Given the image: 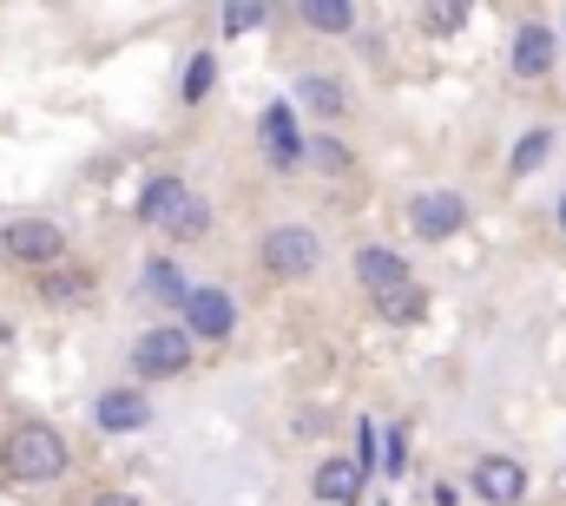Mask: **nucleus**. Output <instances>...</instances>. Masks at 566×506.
<instances>
[{
  "mask_svg": "<svg viewBox=\"0 0 566 506\" xmlns=\"http://www.w3.org/2000/svg\"><path fill=\"white\" fill-rule=\"evenodd\" d=\"M0 461H7V474H13L20 487H53V481L73 467V454H66V434H60L53 421H20V428L7 434Z\"/></svg>",
  "mask_w": 566,
  "mask_h": 506,
  "instance_id": "1",
  "label": "nucleus"
},
{
  "mask_svg": "<svg viewBox=\"0 0 566 506\" xmlns=\"http://www.w3.org/2000/svg\"><path fill=\"white\" fill-rule=\"evenodd\" d=\"M191 329L185 323H151V329H139V342H133V376L139 381H171L191 369Z\"/></svg>",
  "mask_w": 566,
  "mask_h": 506,
  "instance_id": "2",
  "label": "nucleus"
},
{
  "mask_svg": "<svg viewBox=\"0 0 566 506\" xmlns=\"http://www.w3.org/2000/svg\"><path fill=\"white\" fill-rule=\"evenodd\" d=\"M258 263H264V276H277V283H303V276H316V263H323V238H316L310 224H277V231H264Z\"/></svg>",
  "mask_w": 566,
  "mask_h": 506,
  "instance_id": "3",
  "label": "nucleus"
},
{
  "mask_svg": "<svg viewBox=\"0 0 566 506\" xmlns=\"http://www.w3.org/2000/svg\"><path fill=\"white\" fill-rule=\"evenodd\" d=\"M0 251L13 256V263H27V270H46L53 276V263H66V231L46 224V218H13L0 231Z\"/></svg>",
  "mask_w": 566,
  "mask_h": 506,
  "instance_id": "4",
  "label": "nucleus"
},
{
  "mask_svg": "<svg viewBox=\"0 0 566 506\" xmlns=\"http://www.w3.org/2000/svg\"><path fill=\"white\" fill-rule=\"evenodd\" d=\"M258 138H264L271 171H303V165H310V145H303V131H296V99H277V106L258 119Z\"/></svg>",
  "mask_w": 566,
  "mask_h": 506,
  "instance_id": "5",
  "label": "nucleus"
},
{
  "mask_svg": "<svg viewBox=\"0 0 566 506\" xmlns=\"http://www.w3.org/2000/svg\"><path fill=\"white\" fill-rule=\"evenodd\" d=\"M178 323H185V329H191L198 342H224V336L238 329V296H231V289H211V283H205V289H191V296H185Z\"/></svg>",
  "mask_w": 566,
  "mask_h": 506,
  "instance_id": "6",
  "label": "nucleus"
},
{
  "mask_svg": "<svg viewBox=\"0 0 566 506\" xmlns=\"http://www.w3.org/2000/svg\"><path fill=\"white\" fill-rule=\"evenodd\" d=\"M409 224H416L422 244H448L468 224V198L461 191H416L409 198Z\"/></svg>",
  "mask_w": 566,
  "mask_h": 506,
  "instance_id": "7",
  "label": "nucleus"
},
{
  "mask_svg": "<svg viewBox=\"0 0 566 506\" xmlns=\"http://www.w3.org/2000/svg\"><path fill=\"white\" fill-rule=\"evenodd\" d=\"M468 494L488 500V506H521V494H527V467L507 461V454H481V461L468 467Z\"/></svg>",
  "mask_w": 566,
  "mask_h": 506,
  "instance_id": "8",
  "label": "nucleus"
},
{
  "mask_svg": "<svg viewBox=\"0 0 566 506\" xmlns=\"http://www.w3.org/2000/svg\"><path fill=\"white\" fill-rule=\"evenodd\" d=\"M507 66H514V80H547V73L560 66V33H554L547 20H527V27L514 33Z\"/></svg>",
  "mask_w": 566,
  "mask_h": 506,
  "instance_id": "9",
  "label": "nucleus"
},
{
  "mask_svg": "<svg viewBox=\"0 0 566 506\" xmlns=\"http://www.w3.org/2000/svg\"><path fill=\"white\" fill-rule=\"evenodd\" d=\"M356 283L382 303V296H396V289H416V276H409V263L389 251V244H363L356 251Z\"/></svg>",
  "mask_w": 566,
  "mask_h": 506,
  "instance_id": "10",
  "label": "nucleus"
},
{
  "mask_svg": "<svg viewBox=\"0 0 566 506\" xmlns=\"http://www.w3.org/2000/svg\"><path fill=\"white\" fill-rule=\"evenodd\" d=\"M185 204H191V185H185L178 171H158V178L139 191V224H151V231H171Z\"/></svg>",
  "mask_w": 566,
  "mask_h": 506,
  "instance_id": "11",
  "label": "nucleus"
},
{
  "mask_svg": "<svg viewBox=\"0 0 566 506\" xmlns=\"http://www.w3.org/2000/svg\"><path fill=\"white\" fill-rule=\"evenodd\" d=\"M93 421H99L106 434H139L145 421H151V401H145V388H106V394L93 401Z\"/></svg>",
  "mask_w": 566,
  "mask_h": 506,
  "instance_id": "12",
  "label": "nucleus"
},
{
  "mask_svg": "<svg viewBox=\"0 0 566 506\" xmlns=\"http://www.w3.org/2000/svg\"><path fill=\"white\" fill-rule=\"evenodd\" d=\"M290 99H296L303 113H316V119H343V113H349V93H343V80H329V73H303Z\"/></svg>",
  "mask_w": 566,
  "mask_h": 506,
  "instance_id": "13",
  "label": "nucleus"
},
{
  "mask_svg": "<svg viewBox=\"0 0 566 506\" xmlns=\"http://www.w3.org/2000/svg\"><path fill=\"white\" fill-rule=\"evenodd\" d=\"M139 289H145V296H158V303H171V309H185V296H191V283H185V270H178L171 256H151V263H145Z\"/></svg>",
  "mask_w": 566,
  "mask_h": 506,
  "instance_id": "14",
  "label": "nucleus"
},
{
  "mask_svg": "<svg viewBox=\"0 0 566 506\" xmlns=\"http://www.w3.org/2000/svg\"><path fill=\"white\" fill-rule=\"evenodd\" d=\"M356 494H363V461H323L316 467V500L349 506Z\"/></svg>",
  "mask_w": 566,
  "mask_h": 506,
  "instance_id": "15",
  "label": "nucleus"
},
{
  "mask_svg": "<svg viewBox=\"0 0 566 506\" xmlns=\"http://www.w3.org/2000/svg\"><path fill=\"white\" fill-rule=\"evenodd\" d=\"M554 145H560V138H554V126H534V131H521V145H514V158H507V171H514V178H534V171H541V165L554 158Z\"/></svg>",
  "mask_w": 566,
  "mask_h": 506,
  "instance_id": "16",
  "label": "nucleus"
},
{
  "mask_svg": "<svg viewBox=\"0 0 566 506\" xmlns=\"http://www.w3.org/2000/svg\"><path fill=\"white\" fill-rule=\"evenodd\" d=\"M296 20L316 27V33H349V27H356V7H349V0H336V7H329V0H310V7H296Z\"/></svg>",
  "mask_w": 566,
  "mask_h": 506,
  "instance_id": "17",
  "label": "nucleus"
},
{
  "mask_svg": "<svg viewBox=\"0 0 566 506\" xmlns=\"http://www.w3.org/2000/svg\"><path fill=\"white\" fill-rule=\"evenodd\" d=\"M211 86H218V60H211V53H198V60L185 66V86H178V99H185V106H205V99H211Z\"/></svg>",
  "mask_w": 566,
  "mask_h": 506,
  "instance_id": "18",
  "label": "nucleus"
},
{
  "mask_svg": "<svg viewBox=\"0 0 566 506\" xmlns=\"http://www.w3.org/2000/svg\"><path fill=\"white\" fill-rule=\"evenodd\" d=\"M310 165L329 171V178H343V171H349V145H343L336 131H323V138H310Z\"/></svg>",
  "mask_w": 566,
  "mask_h": 506,
  "instance_id": "19",
  "label": "nucleus"
},
{
  "mask_svg": "<svg viewBox=\"0 0 566 506\" xmlns=\"http://www.w3.org/2000/svg\"><path fill=\"white\" fill-rule=\"evenodd\" d=\"M205 231H211V204H198V198H191V204L178 211V224H171L165 238H171V244H198Z\"/></svg>",
  "mask_w": 566,
  "mask_h": 506,
  "instance_id": "20",
  "label": "nucleus"
},
{
  "mask_svg": "<svg viewBox=\"0 0 566 506\" xmlns=\"http://www.w3.org/2000/svg\"><path fill=\"white\" fill-rule=\"evenodd\" d=\"M86 289H93V276H86V270H73V276H46V283H40V296H46V303H80Z\"/></svg>",
  "mask_w": 566,
  "mask_h": 506,
  "instance_id": "21",
  "label": "nucleus"
},
{
  "mask_svg": "<svg viewBox=\"0 0 566 506\" xmlns=\"http://www.w3.org/2000/svg\"><path fill=\"white\" fill-rule=\"evenodd\" d=\"M422 283H416V289H396V296H382V303H376V309H382V316H396V323H416V316H422Z\"/></svg>",
  "mask_w": 566,
  "mask_h": 506,
  "instance_id": "22",
  "label": "nucleus"
},
{
  "mask_svg": "<svg viewBox=\"0 0 566 506\" xmlns=\"http://www.w3.org/2000/svg\"><path fill=\"white\" fill-rule=\"evenodd\" d=\"M422 27H434V33H454V27H468V7H422Z\"/></svg>",
  "mask_w": 566,
  "mask_h": 506,
  "instance_id": "23",
  "label": "nucleus"
},
{
  "mask_svg": "<svg viewBox=\"0 0 566 506\" xmlns=\"http://www.w3.org/2000/svg\"><path fill=\"white\" fill-rule=\"evenodd\" d=\"M271 13L264 7H224V33H251V27H264Z\"/></svg>",
  "mask_w": 566,
  "mask_h": 506,
  "instance_id": "24",
  "label": "nucleus"
},
{
  "mask_svg": "<svg viewBox=\"0 0 566 506\" xmlns=\"http://www.w3.org/2000/svg\"><path fill=\"white\" fill-rule=\"evenodd\" d=\"M356 461H363V474L376 467V421H363V428H356Z\"/></svg>",
  "mask_w": 566,
  "mask_h": 506,
  "instance_id": "25",
  "label": "nucleus"
},
{
  "mask_svg": "<svg viewBox=\"0 0 566 506\" xmlns=\"http://www.w3.org/2000/svg\"><path fill=\"white\" fill-rule=\"evenodd\" d=\"M402 454H409V441H402V428H389V454H382V467H389V481L402 474Z\"/></svg>",
  "mask_w": 566,
  "mask_h": 506,
  "instance_id": "26",
  "label": "nucleus"
},
{
  "mask_svg": "<svg viewBox=\"0 0 566 506\" xmlns=\"http://www.w3.org/2000/svg\"><path fill=\"white\" fill-rule=\"evenodd\" d=\"M93 506H139V500H133V494H99Z\"/></svg>",
  "mask_w": 566,
  "mask_h": 506,
  "instance_id": "27",
  "label": "nucleus"
},
{
  "mask_svg": "<svg viewBox=\"0 0 566 506\" xmlns=\"http://www.w3.org/2000/svg\"><path fill=\"white\" fill-rule=\"evenodd\" d=\"M560 231H566V198H560Z\"/></svg>",
  "mask_w": 566,
  "mask_h": 506,
  "instance_id": "28",
  "label": "nucleus"
}]
</instances>
